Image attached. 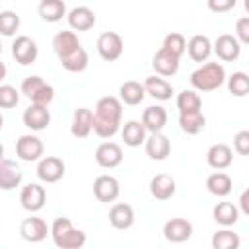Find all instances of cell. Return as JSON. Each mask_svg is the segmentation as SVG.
Masks as SVG:
<instances>
[{"mask_svg": "<svg viewBox=\"0 0 249 249\" xmlns=\"http://www.w3.org/2000/svg\"><path fill=\"white\" fill-rule=\"evenodd\" d=\"M175 103H177L179 113H193V111H200V107H202V101H200L198 93L193 91V89L181 91V93L177 95Z\"/></svg>", "mask_w": 249, "mask_h": 249, "instance_id": "35", "label": "cell"}, {"mask_svg": "<svg viewBox=\"0 0 249 249\" xmlns=\"http://www.w3.org/2000/svg\"><path fill=\"white\" fill-rule=\"evenodd\" d=\"M37 54H39V49H37V43L27 37V35H19L16 37V41L12 43V56L16 58L18 64L21 66H27V64H33L37 60Z\"/></svg>", "mask_w": 249, "mask_h": 249, "instance_id": "6", "label": "cell"}, {"mask_svg": "<svg viewBox=\"0 0 249 249\" xmlns=\"http://www.w3.org/2000/svg\"><path fill=\"white\" fill-rule=\"evenodd\" d=\"M233 148L241 156H247L249 154V130H239L233 136Z\"/></svg>", "mask_w": 249, "mask_h": 249, "instance_id": "42", "label": "cell"}, {"mask_svg": "<svg viewBox=\"0 0 249 249\" xmlns=\"http://www.w3.org/2000/svg\"><path fill=\"white\" fill-rule=\"evenodd\" d=\"M144 144H146V154L152 160H158V161L165 160L169 156V152H171V142H169V138L161 130L160 132H152L144 140Z\"/></svg>", "mask_w": 249, "mask_h": 249, "instance_id": "15", "label": "cell"}, {"mask_svg": "<svg viewBox=\"0 0 249 249\" xmlns=\"http://www.w3.org/2000/svg\"><path fill=\"white\" fill-rule=\"evenodd\" d=\"M175 179L167 173H158L150 181V193L156 200H169L175 195Z\"/></svg>", "mask_w": 249, "mask_h": 249, "instance_id": "18", "label": "cell"}, {"mask_svg": "<svg viewBox=\"0 0 249 249\" xmlns=\"http://www.w3.org/2000/svg\"><path fill=\"white\" fill-rule=\"evenodd\" d=\"M37 177L43 183H56L64 177V161L56 156H45L39 160Z\"/></svg>", "mask_w": 249, "mask_h": 249, "instance_id": "8", "label": "cell"}, {"mask_svg": "<svg viewBox=\"0 0 249 249\" xmlns=\"http://www.w3.org/2000/svg\"><path fill=\"white\" fill-rule=\"evenodd\" d=\"M51 123V113L47 109V105H39V103H31L25 111H23V124L35 132L45 130Z\"/></svg>", "mask_w": 249, "mask_h": 249, "instance_id": "10", "label": "cell"}, {"mask_svg": "<svg viewBox=\"0 0 249 249\" xmlns=\"http://www.w3.org/2000/svg\"><path fill=\"white\" fill-rule=\"evenodd\" d=\"M214 53L224 62H233L241 54V43L235 39V35L224 33L214 41Z\"/></svg>", "mask_w": 249, "mask_h": 249, "instance_id": "9", "label": "cell"}, {"mask_svg": "<svg viewBox=\"0 0 249 249\" xmlns=\"http://www.w3.org/2000/svg\"><path fill=\"white\" fill-rule=\"evenodd\" d=\"M152 66H154V70H156L160 76L169 78V76L177 74V70H179V58L173 56L171 53H167L165 49H160V51L154 54Z\"/></svg>", "mask_w": 249, "mask_h": 249, "instance_id": "24", "label": "cell"}, {"mask_svg": "<svg viewBox=\"0 0 249 249\" xmlns=\"http://www.w3.org/2000/svg\"><path fill=\"white\" fill-rule=\"evenodd\" d=\"M185 51L189 53V56L195 62H204L212 53V43H210V39L206 35H193L189 39Z\"/></svg>", "mask_w": 249, "mask_h": 249, "instance_id": "27", "label": "cell"}, {"mask_svg": "<svg viewBox=\"0 0 249 249\" xmlns=\"http://www.w3.org/2000/svg\"><path fill=\"white\" fill-rule=\"evenodd\" d=\"M97 53L103 60L113 62L123 54V39L115 31H105L97 37Z\"/></svg>", "mask_w": 249, "mask_h": 249, "instance_id": "5", "label": "cell"}, {"mask_svg": "<svg viewBox=\"0 0 249 249\" xmlns=\"http://www.w3.org/2000/svg\"><path fill=\"white\" fill-rule=\"evenodd\" d=\"M23 181V173L21 169L8 160L0 161V189L2 191H12L16 187H19V183Z\"/></svg>", "mask_w": 249, "mask_h": 249, "instance_id": "23", "label": "cell"}, {"mask_svg": "<svg viewBox=\"0 0 249 249\" xmlns=\"http://www.w3.org/2000/svg\"><path fill=\"white\" fill-rule=\"evenodd\" d=\"M121 193L119 181L113 175H99L93 181V195L99 202H113Z\"/></svg>", "mask_w": 249, "mask_h": 249, "instance_id": "12", "label": "cell"}, {"mask_svg": "<svg viewBox=\"0 0 249 249\" xmlns=\"http://www.w3.org/2000/svg\"><path fill=\"white\" fill-rule=\"evenodd\" d=\"M191 86L198 91H214L226 80V70L220 62H206L191 74Z\"/></svg>", "mask_w": 249, "mask_h": 249, "instance_id": "3", "label": "cell"}, {"mask_svg": "<svg viewBox=\"0 0 249 249\" xmlns=\"http://www.w3.org/2000/svg\"><path fill=\"white\" fill-rule=\"evenodd\" d=\"M163 235L171 243H183L193 235V226L185 218H171L163 224Z\"/></svg>", "mask_w": 249, "mask_h": 249, "instance_id": "14", "label": "cell"}, {"mask_svg": "<svg viewBox=\"0 0 249 249\" xmlns=\"http://www.w3.org/2000/svg\"><path fill=\"white\" fill-rule=\"evenodd\" d=\"M231 161H233V154L231 148L226 144H214L206 152V163L212 169H226L231 165Z\"/></svg>", "mask_w": 249, "mask_h": 249, "instance_id": "22", "label": "cell"}, {"mask_svg": "<svg viewBox=\"0 0 249 249\" xmlns=\"http://www.w3.org/2000/svg\"><path fill=\"white\" fill-rule=\"evenodd\" d=\"M206 189H208V193H212L216 196H226L231 191V177L228 173H224V171L218 169L216 173H210L208 175Z\"/></svg>", "mask_w": 249, "mask_h": 249, "instance_id": "32", "label": "cell"}, {"mask_svg": "<svg viewBox=\"0 0 249 249\" xmlns=\"http://www.w3.org/2000/svg\"><path fill=\"white\" fill-rule=\"evenodd\" d=\"M95 161L103 169H113V167L121 165V161H123V150H121V146L115 144V142H103V144H99L97 150H95Z\"/></svg>", "mask_w": 249, "mask_h": 249, "instance_id": "11", "label": "cell"}, {"mask_svg": "<svg viewBox=\"0 0 249 249\" xmlns=\"http://www.w3.org/2000/svg\"><path fill=\"white\" fill-rule=\"evenodd\" d=\"M206 4H208V10L210 12L224 14V12H230L231 8H235L237 0H206Z\"/></svg>", "mask_w": 249, "mask_h": 249, "instance_id": "43", "label": "cell"}, {"mask_svg": "<svg viewBox=\"0 0 249 249\" xmlns=\"http://www.w3.org/2000/svg\"><path fill=\"white\" fill-rule=\"evenodd\" d=\"M45 200H47V193L45 189L39 185V183H29L21 189V195H19V202L25 210L29 212H37L45 206Z\"/></svg>", "mask_w": 249, "mask_h": 249, "instance_id": "13", "label": "cell"}, {"mask_svg": "<svg viewBox=\"0 0 249 249\" xmlns=\"http://www.w3.org/2000/svg\"><path fill=\"white\" fill-rule=\"evenodd\" d=\"M91 130H93V111L91 109H86V107L76 109L74 111L70 132L76 138H86V136H89Z\"/></svg>", "mask_w": 249, "mask_h": 249, "instance_id": "20", "label": "cell"}, {"mask_svg": "<svg viewBox=\"0 0 249 249\" xmlns=\"http://www.w3.org/2000/svg\"><path fill=\"white\" fill-rule=\"evenodd\" d=\"M235 39L241 43V45H247L249 43V18L243 16L237 19L235 23Z\"/></svg>", "mask_w": 249, "mask_h": 249, "instance_id": "41", "label": "cell"}, {"mask_svg": "<svg viewBox=\"0 0 249 249\" xmlns=\"http://www.w3.org/2000/svg\"><path fill=\"white\" fill-rule=\"evenodd\" d=\"M39 16L47 23H56L66 16L64 0H41L39 2Z\"/></svg>", "mask_w": 249, "mask_h": 249, "instance_id": "28", "label": "cell"}, {"mask_svg": "<svg viewBox=\"0 0 249 249\" xmlns=\"http://www.w3.org/2000/svg\"><path fill=\"white\" fill-rule=\"evenodd\" d=\"M142 86H144V89L150 97L160 99V101H167L173 95V86L167 80L160 78V76H148Z\"/></svg>", "mask_w": 249, "mask_h": 249, "instance_id": "25", "label": "cell"}, {"mask_svg": "<svg viewBox=\"0 0 249 249\" xmlns=\"http://www.w3.org/2000/svg\"><path fill=\"white\" fill-rule=\"evenodd\" d=\"M239 235L231 230H220L212 235V247L214 249H237L239 247Z\"/></svg>", "mask_w": 249, "mask_h": 249, "instance_id": "36", "label": "cell"}, {"mask_svg": "<svg viewBox=\"0 0 249 249\" xmlns=\"http://www.w3.org/2000/svg\"><path fill=\"white\" fill-rule=\"evenodd\" d=\"M121 117H123V103L113 95L101 97L93 113V132L99 138L115 136L121 126Z\"/></svg>", "mask_w": 249, "mask_h": 249, "instance_id": "1", "label": "cell"}, {"mask_svg": "<svg viewBox=\"0 0 249 249\" xmlns=\"http://www.w3.org/2000/svg\"><path fill=\"white\" fill-rule=\"evenodd\" d=\"M21 93L31 99V103L39 105H49L54 99V88L47 84L41 76H27L21 82Z\"/></svg>", "mask_w": 249, "mask_h": 249, "instance_id": "4", "label": "cell"}, {"mask_svg": "<svg viewBox=\"0 0 249 249\" xmlns=\"http://www.w3.org/2000/svg\"><path fill=\"white\" fill-rule=\"evenodd\" d=\"M4 78H6V64L0 60V82H2Z\"/></svg>", "mask_w": 249, "mask_h": 249, "instance_id": "45", "label": "cell"}, {"mask_svg": "<svg viewBox=\"0 0 249 249\" xmlns=\"http://www.w3.org/2000/svg\"><path fill=\"white\" fill-rule=\"evenodd\" d=\"M161 49H165V51H167V53H171L173 56L181 58V56H183V53H185V49H187V41H185V37H183L181 33L173 31V33H167V35H165Z\"/></svg>", "mask_w": 249, "mask_h": 249, "instance_id": "37", "label": "cell"}, {"mask_svg": "<svg viewBox=\"0 0 249 249\" xmlns=\"http://www.w3.org/2000/svg\"><path fill=\"white\" fill-rule=\"evenodd\" d=\"M19 233H21V237H23L25 241H29V243H39V241H43V239L47 237L49 228H47V222H45V220L31 216V218H25V220L21 222Z\"/></svg>", "mask_w": 249, "mask_h": 249, "instance_id": "16", "label": "cell"}, {"mask_svg": "<svg viewBox=\"0 0 249 249\" xmlns=\"http://www.w3.org/2000/svg\"><path fill=\"white\" fill-rule=\"evenodd\" d=\"M78 47H82V45H80V39L74 31H58L53 39V49H54L58 58H64L66 54L74 53Z\"/></svg>", "mask_w": 249, "mask_h": 249, "instance_id": "26", "label": "cell"}, {"mask_svg": "<svg viewBox=\"0 0 249 249\" xmlns=\"http://www.w3.org/2000/svg\"><path fill=\"white\" fill-rule=\"evenodd\" d=\"M43 150H45V146H43L41 138L35 136V134H21L18 138V142H16V154L23 161H37V160H41Z\"/></svg>", "mask_w": 249, "mask_h": 249, "instance_id": "7", "label": "cell"}, {"mask_svg": "<svg viewBox=\"0 0 249 249\" xmlns=\"http://www.w3.org/2000/svg\"><path fill=\"white\" fill-rule=\"evenodd\" d=\"M119 95H121V101L123 103H126V105H138V103H142V99L146 95V89H144V86L140 82L128 80V82L121 84Z\"/></svg>", "mask_w": 249, "mask_h": 249, "instance_id": "30", "label": "cell"}, {"mask_svg": "<svg viewBox=\"0 0 249 249\" xmlns=\"http://www.w3.org/2000/svg\"><path fill=\"white\" fill-rule=\"evenodd\" d=\"M19 29V16L14 10H2L0 12V35L12 37Z\"/></svg>", "mask_w": 249, "mask_h": 249, "instance_id": "39", "label": "cell"}, {"mask_svg": "<svg viewBox=\"0 0 249 249\" xmlns=\"http://www.w3.org/2000/svg\"><path fill=\"white\" fill-rule=\"evenodd\" d=\"M228 89L235 97H245L249 91V76L245 72H233L228 78Z\"/></svg>", "mask_w": 249, "mask_h": 249, "instance_id": "38", "label": "cell"}, {"mask_svg": "<svg viewBox=\"0 0 249 249\" xmlns=\"http://www.w3.org/2000/svg\"><path fill=\"white\" fill-rule=\"evenodd\" d=\"M0 54H2V43H0Z\"/></svg>", "mask_w": 249, "mask_h": 249, "instance_id": "48", "label": "cell"}, {"mask_svg": "<svg viewBox=\"0 0 249 249\" xmlns=\"http://www.w3.org/2000/svg\"><path fill=\"white\" fill-rule=\"evenodd\" d=\"M109 222L115 230H128L134 224V210L126 202H117L109 210Z\"/></svg>", "mask_w": 249, "mask_h": 249, "instance_id": "19", "label": "cell"}, {"mask_svg": "<svg viewBox=\"0 0 249 249\" xmlns=\"http://www.w3.org/2000/svg\"><path fill=\"white\" fill-rule=\"evenodd\" d=\"M2 126H4V117H2V113H0V130H2Z\"/></svg>", "mask_w": 249, "mask_h": 249, "instance_id": "47", "label": "cell"}, {"mask_svg": "<svg viewBox=\"0 0 249 249\" xmlns=\"http://www.w3.org/2000/svg\"><path fill=\"white\" fill-rule=\"evenodd\" d=\"M206 124V117L202 111H193V113H179V126L187 134H198Z\"/></svg>", "mask_w": 249, "mask_h": 249, "instance_id": "33", "label": "cell"}, {"mask_svg": "<svg viewBox=\"0 0 249 249\" xmlns=\"http://www.w3.org/2000/svg\"><path fill=\"white\" fill-rule=\"evenodd\" d=\"M49 231L53 235L54 245L60 249H80L86 243V233L82 230H76L72 226V222L64 216L56 218Z\"/></svg>", "mask_w": 249, "mask_h": 249, "instance_id": "2", "label": "cell"}, {"mask_svg": "<svg viewBox=\"0 0 249 249\" xmlns=\"http://www.w3.org/2000/svg\"><path fill=\"white\" fill-rule=\"evenodd\" d=\"M212 216H214V220H216L220 226L230 228V226H233V224L239 220V210H237V206H235L233 202L224 200V202H218V204L214 206Z\"/></svg>", "mask_w": 249, "mask_h": 249, "instance_id": "29", "label": "cell"}, {"mask_svg": "<svg viewBox=\"0 0 249 249\" xmlns=\"http://www.w3.org/2000/svg\"><path fill=\"white\" fill-rule=\"evenodd\" d=\"M142 124L150 132H160L167 124V111L161 105H150L142 113Z\"/></svg>", "mask_w": 249, "mask_h": 249, "instance_id": "21", "label": "cell"}, {"mask_svg": "<svg viewBox=\"0 0 249 249\" xmlns=\"http://www.w3.org/2000/svg\"><path fill=\"white\" fill-rule=\"evenodd\" d=\"M239 206H241V212L247 216L249 214V191L245 189L243 193H241V196H239Z\"/></svg>", "mask_w": 249, "mask_h": 249, "instance_id": "44", "label": "cell"}, {"mask_svg": "<svg viewBox=\"0 0 249 249\" xmlns=\"http://www.w3.org/2000/svg\"><path fill=\"white\" fill-rule=\"evenodd\" d=\"M121 134H123L124 144L130 148H136L146 140V128H144L142 121H126Z\"/></svg>", "mask_w": 249, "mask_h": 249, "instance_id": "31", "label": "cell"}, {"mask_svg": "<svg viewBox=\"0 0 249 249\" xmlns=\"http://www.w3.org/2000/svg\"><path fill=\"white\" fill-rule=\"evenodd\" d=\"M2 160H4V146L0 144V161H2Z\"/></svg>", "mask_w": 249, "mask_h": 249, "instance_id": "46", "label": "cell"}, {"mask_svg": "<svg viewBox=\"0 0 249 249\" xmlns=\"http://www.w3.org/2000/svg\"><path fill=\"white\" fill-rule=\"evenodd\" d=\"M18 101H19L18 89L10 84H2L0 86V109H12L18 105Z\"/></svg>", "mask_w": 249, "mask_h": 249, "instance_id": "40", "label": "cell"}, {"mask_svg": "<svg viewBox=\"0 0 249 249\" xmlns=\"http://www.w3.org/2000/svg\"><path fill=\"white\" fill-rule=\"evenodd\" d=\"M68 25L74 31H88L95 25V14L93 10H89L88 6H76L66 14Z\"/></svg>", "mask_w": 249, "mask_h": 249, "instance_id": "17", "label": "cell"}, {"mask_svg": "<svg viewBox=\"0 0 249 249\" xmlns=\"http://www.w3.org/2000/svg\"><path fill=\"white\" fill-rule=\"evenodd\" d=\"M58 60L68 72H82L88 66V53L84 51V47H78L74 53H70V54H66L64 58H58Z\"/></svg>", "mask_w": 249, "mask_h": 249, "instance_id": "34", "label": "cell"}]
</instances>
